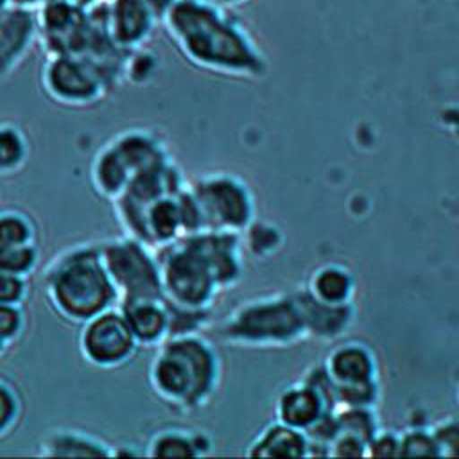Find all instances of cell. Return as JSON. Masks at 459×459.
Instances as JSON below:
<instances>
[{"label":"cell","mask_w":459,"mask_h":459,"mask_svg":"<svg viewBox=\"0 0 459 459\" xmlns=\"http://www.w3.org/2000/svg\"><path fill=\"white\" fill-rule=\"evenodd\" d=\"M160 22L176 50L199 70L233 79H258L267 72L265 56L230 7L176 0Z\"/></svg>","instance_id":"1"},{"label":"cell","mask_w":459,"mask_h":459,"mask_svg":"<svg viewBox=\"0 0 459 459\" xmlns=\"http://www.w3.org/2000/svg\"><path fill=\"white\" fill-rule=\"evenodd\" d=\"M156 251L163 299L192 310H210L217 296L240 281V238L235 233L201 230Z\"/></svg>","instance_id":"2"},{"label":"cell","mask_w":459,"mask_h":459,"mask_svg":"<svg viewBox=\"0 0 459 459\" xmlns=\"http://www.w3.org/2000/svg\"><path fill=\"white\" fill-rule=\"evenodd\" d=\"M221 377L219 353L199 332L167 337L156 346L147 371L154 396L181 412L208 405L219 389Z\"/></svg>","instance_id":"3"},{"label":"cell","mask_w":459,"mask_h":459,"mask_svg":"<svg viewBox=\"0 0 459 459\" xmlns=\"http://www.w3.org/2000/svg\"><path fill=\"white\" fill-rule=\"evenodd\" d=\"M43 292L52 312L75 325L118 301L99 246L93 244L74 246L56 256L43 276Z\"/></svg>","instance_id":"4"},{"label":"cell","mask_w":459,"mask_h":459,"mask_svg":"<svg viewBox=\"0 0 459 459\" xmlns=\"http://www.w3.org/2000/svg\"><path fill=\"white\" fill-rule=\"evenodd\" d=\"M219 337L233 348H289L308 337L305 321L290 292H271L240 301L219 326Z\"/></svg>","instance_id":"5"},{"label":"cell","mask_w":459,"mask_h":459,"mask_svg":"<svg viewBox=\"0 0 459 459\" xmlns=\"http://www.w3.org/2000/svg\"><path fill=\"white\" fill-rule=\"evenodd\" d=\"M188 192L203 230L235 235L249 230L255 217L253 194L237 174L206 172L188 185Z\"/></svg>","instance_id":"6"},{"label":"cell","mask_w":459,"mask_h":459,"mask_svg":"<svg viewBox=\"0 0 459 459\" xmlns=\"http://www.w3.org/2000/svg\"><path fill=\"white\" fill-rule=\"evenodd\" d=\"M102 265L117 290V303L142 298H163L156 251L142 240L124 235L99 246Z\"/></svg>","instance_id":"7"},{"label":"cell","mask_w":459,"mask_h":459,"mask_svg":"<svg viewBox=\"0 0 459 459\" xmlns=\"http://www.w3.org/2000/svg\"><path fill=\"white\" fill-rule=\"evenodd\" d=\"M39 81L50 100L68 108L93 106L108 90V75L88 54H48Z\"/></svg>","instance_id":"8"},{"label":"cell","mask_w":459,"mask_h":459,"mask_svg":"<svg viewBox=\"0 0 459 459\" xmlns=\"http://www.w3.org/2000/svg\"><path fill=\"white\" fill-rule=\"evenodd\" d=\"M79 326V353L93 368H122L133 360L140 348L118 305L99 312Z\"/></svg>","instance_id":"9"},{"label":"cell","mask_w":459,"mask_h":459,"mask_svg":"<svg viewBox=\"0 0 459 459\" xmlns=\"http://www.w3.org/2000/svg\"><path fill=\"white\" fill-rule=\"evenodd\" d=\"M104 4V32L109 45L131 52L149 41L158 16L143 0H109Z\"/></svg>","instance_id":"10"},{"label":"cell","mask_w":459,"mask_h":459,"mask_svg":"<svg viewBox=\"0 0 459 459\" xmlns=\"http://www.w3.org/2000/svg\"><path fill=\"white\" fill-rule=\"evenodd\" d=\"M333 385H350L378 380V360L373 350L359 341H344L333 346L321 362Z\"/></svg>","instance_id":"11"},{"label":"cell","mask_w":459,"mask_h":459,"mask_svg":"<svg viewBox=\"0 0 459 459\" xmlns=\"http://www.w3.org/2000/svg\"><path fill=\"white\" fill-rule=\"evenodd\" d=\"M38 36L32 9L7 7L0 13V79L20 66Z\"/></svg>","instance_id":"12"},{"label":"cell","mask_w":459,"mask_h":459,"mask_svg":"<svg viewBox=\"0 0 459 459\" xmlns=\"http://www.w3.org/2000/svg\"><path fill=\"white\" fill-rule=\"evenodd\" d=\"M138 346L156 348L170 333L169 308L163 298H142L117 303Z\"/></svg>","instance_id":"13"},{"label":"cell","mask_w":459,"mask_h":459,"mask_svg":"<svg viewBox=\"0 0 459 459\" xmlns=\"http://www.w3.org/2000/svg\"><path fill=\"white\" fill-rule=\"evenodd\" d=\"M305 328L308 337L332 341L346 333V330L353 325L355 319V308L353 305H325L316 299H312L303 287L294 290Z\"/></svg>","instance_id":"14"},{"label":"cell","mask_w":459,"mask_h":459,"mask_svg":"<svg viewBox=\"0 0 459 459\" xmlns=\"http://www.w3.org/2000/svg\"><path fill=\"white\" fill-rule=\"evenodd\" d=\"M303 290L325 305H353L357 281L344 264L325 262L308 274Z\"/></svg>","instance_id":"15"},{"label":"cell","mask_w":459,"mask_h":459,"mask_svg":"<svg viewBox=\"0 0 459 459\" xmlns=\"http://www.w3.org/2000/svg\"><path fill=\"white\" fill-rule=\"evenodd\" d=\"M246 455L255 459H301L308 455V437L274 420L249 441Z\"/></svg>","instance_id":"16"},{"label":"cell","mask_w":459,"mask_h":459,"mask_svg":"<svg viewBox=\"0 0 459 459\" xmlns=\"http://www.w3.org/2000/svg\"><path fill=\"white\" fill-rule=\"evenodd\" d=\"M39 457H111L113 448L104 439L75 429L48 430L38 443Z\"/></svg>","instance_id":"17"},{"label":"cell","mask_w":459,"mask_h":459,"mask_svg":"<svg viewBox=\"0 0 459 459\" xmlns=\"http://www.w3.org/2000/svg\"><path fill=\"white\" fill-rule=\"evenodd\" d=\"M212 450L206 432L186 427H167L156 430L145 446L149 457H203Z\"/></svg>","instance_id":"18"},{"label":"cell","mask_w":459,"mask_h":459,"mask_svg":"<svg viewBox=\"0 0 459 459\" xmlns=\"http://www.w3.org/2000/svg\"><path fill=\"white\" fill-rule=\"evenodd\" d=\"M90 178L95 192L109 201H115L131 181L126 163L109 142H106L93 156Z\"/></svg>","instance_id":"19"},{"label":"cell","mask_w":459,"mask_h":459,"mask_svg":"<svg viewBox=\"0 0 459 459\" xmlns=\"http://www.w3.org/2000/svg\"><path fill=\"white\" fill-rule=\"evenodd\" d=\"M29 160V138L14 122H0V176H13Z\"/></svg>","instance_id":"20"},{"label":"cell","mask_w":459,"mask_h":459,"mask_svg":"<svg viewBox=\"0 0 459 459\" xmlns=\"http://www.w3.org/2000/svg\"><path fill=\"white\" fill-rule=\"evenodd\" d=\"M36 224L32 217L22 210H0V246L32 244L36 242Z\"/></svg>","instance_id":"21"},{"label":"cell","mask_w":459,"mask_h":459,"mask_svg":"<svg viewBox=\"0 0 459 459\" xmlns=\"http://www.w3.org/2000/svg\"><path fill=\"white\" fill-rule=\"evenodd\" d=\"M39 264V249L32 244L0 246V271L29 278Z\"/></svg>","instance_id":"22"},{"label":"cell","mask_w":459,"mask_h":459,"mask_svg":"<svg viewBox=\"0 0 459 459\" xmlns=\"http://www.w3.org/2000/svg\"><path fill=\"white\" fill-rule=\"evenodd\" d=\"M380 396L378 380L335 385V411L342 407H371L375 409Z\"/></svg>","instance_id":"23"},{"label":"cell","mask_w":459,"mask_h":459,"mask_svg":"<svg viewBox=\"0 0 459 459\" xmlns=\"http://www.w3.org/2000/svg\"><path fill=\"white\" fill-rule=\"evenodd\" d=\"M22 398L18 389L0 377V439L9 436L22 420Z\"/></svg>","instance_id":"24"},{"label":"cell","mask_w":459,"mask_h":459,"mask_svg":"<svg viewBox=\"0 0 459 459\" xmlns=\"http://www.w3.org/2000/svg\"><path fill=\"white\" fill-rule=\"evenodd\" d=\"M436 457L437 448L430 429L412 427L400 432V457Z\"/></svg>","instance_id":"25"},{"label":"cell","mask_w":459,"mask_h":459,"mask_svg":"<svg viewBox=\"0 0 459 459\" xmlns=\"http://www.w3.org/2000/svg\"><path fill=\"white\" fill-rule=\"evenodd\" d=\"M430 432L439 457H459V418L439 420Z\"/></svg>","instance_id":"26"},{"label":"cell","mask_w":459,"mask_h":459,"mask_svg":"<svg viewBox=\"0 0 459 459\" xmlns=\"http://www.w3.org/2000/svg\"><path fill=\"white\" fill-rule=\"evenodd\" d=\"M154 72H156V56H152L143 47L131 50V57H127L124 65V74L131 82L142 84L149 77H152Z\"/></svg>","instance_id":"27"},{"label":"cell","mask_w":459,"mask_h":459,"mask_svg":"<svg viewBox=\"0 0 459 459\" xmlns=\"http://www.w3.org/2000/svg\"><path fill=\"white\" fill-rule=\"evenodd\" d=\"M27 319L22 305H0V337L13 344L25 330Z\"/></svg>","instance_id":"28"},{"label":"cell","mask_w":459,"mask_h":459,"mask_svg":"<svg viewBox=\"0 0 459 459\" xmlns=\"http://www.w3.org/2000/svg\"><path fill=\"white\" fill-rule=\"evenodd\" d=\"M29 296V278L0 271V305H23Z\"/></svg>","instance_id":"29"},{"label":"cell","mask_w":459,"mask_h":459,"mask_svg":"<svg viewBox=\"0 0 459 459\" xmlns=\"http://www.w3.org/2000/svg\"><path fill=\"white\" fill-rule=\"evenodd\" d=\"M366 457H400V434L378 429L366 446Z\"/></svg>","instance_id":"30"},{"label":"cell","mask_w":459,"mask_h":459,"mask_svg":"<svg viewBox=\"0 0 459 459\" xmlns=\"http://www.w3.org/2000/svg\"><path fill=\"white\" fill-rule=\"evenodd\" d=\"M149 7H151V11L158 16V20H161V16L169 11V7L176 2V0H143Z\"/></svg>","instance_id":"31"},{"label":"cell","mask_w":459,"mask_h":459,"mask_svg":"<svg viewBox=\"0 0 459 459\" xmlns=\"http://www.w3.org/2000/svg\"><path fill=\"white\" fill-rule=\"evenodd\" d=\"M45 0H11L13 7H22V9H32L36 11Z\"/></svg>","instance_id":"32"},{"label":"cell","mask_w":459,"mask_h":459,"mask_svg":"<svg viewBox=\"0 0 459 459\" xmlns=\"http://www.w3.org/2000/svg\"><path fill=\"white\" fill-rule=\"evenodd\" d=\"M213 2H217V4H221V5H224V7H231V5L246 4V2H249V0H213Z\"/></svg>","instance_id":"33"},{"label":"cell","mask_w":459,"mask_h":459,"mask_svg":"<svg viewBox=\"0 0 459 459\" xmlns=\"http://www.w3.org/2000/svg\"><path fill=\"white\" fill-rule=\"evenodd\" d=\"M9 346H11V344H9V342H5V341L0 337V357L7 351V348H9Z\"/></svg>","instance_id":"34"},{"label":"cell","mask_w":459,"mask_h":459,"mask_svg":"<svg viewBox=\"0 0 459 459\" xmlns=\"http://www.w3.org/2000/svg\"><path fill=\"white\" fill-rule=\"evenodd\" d=\"M7 7H11V0H0V13L5 11Z\"/></svg>","instance_id":"35"},{"label":"cell","mask_w":459,"mask_h":459,"mask_svg":"<svg viewBox=\"0 0 459 459\" xmlns=\"http://www.w3.org/2000/svg\"><path fill=\"white\" fill-rule=\"evenodd\" d=\"M457 402H459V385H457Z\"/></svg>","instance_id":"36"},{"label":"cell","mask_w":459,"mask_h":459,"mask_svg":"<svg viewBox=\"0 0 459 459\" xmlns=\"http://www.w3.org/2000/svg\"><path fill=\"white\" fill-rule=\"evenodd\" d=\"M102 2H109V0H102Z\"/></svg>","instance_id":"37"}]
</instances>
